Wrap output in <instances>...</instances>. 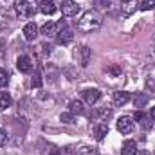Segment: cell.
I'll return each instance as SVG.
<instances>
[{
    "label": "cell",
    "mask_w": 155,
    "mask_h": 155,
    "mask_svg": "<svg viewBox=\"0 0 155 155\" xmlns=\"http://www.w3.org/2000/svg\"><path fill=\"white\" fill-rule=\"evenodd\" d=\"M101 24H103V15L96 9H88L78 20V29L81 33H94L101 27Z\"/></svg>",
    "instance_id": "cell-1"
},
{
    "label": "cell",
    "mask_w": 155,
    "mask_h": 155,
    "mask_svg": "<svg viewBox=\"0 0 155 155\" xmlns=\"http://www.w3.org/2000/svg\"><path fill=\"white\" fill-rule=\"evenodd\" d=\"M15 11L22 18H31L38 11V2L36 0H15Z\"/></svg>",
    "instance_id": "cell-2"
},
{
    "label": "cell",
    "mask_w": 155,
    "mask_h": 155,
    "mask_svg": "<svg viewBox=\"0 0 155 155\" xmlns=\"http://www.w3.org/2000/svg\"><path fill=\"white\" fill-rule=\"evenodd\" d=\"M74 58H76V61L81 67H87L90 63V58H92L90 47L88 45H79V47H76L74 49Z\"/></svg>",
    "instance_id": "cell-3"
},
{
    "label": "cell",
    "mask_w": 155,
    "mask_h": 155,
    "mask_svg": "<svg viewBox=\"0 0 155 155\" xmlns=\"http://www.w3.org/2000/svg\"><path fill=\"white\" fill-rule=\"evenodd\" d=\"M61 27H67L65 25V22H60V24H56V22H45L43 25H41V29H40V33L43 35V36H56L58 33H60V29Z\"/></svg>",
    "instance_id": "cell-4"
},
{
    "label": "cell",
    "mask_w": 155,
    "mask_h": 155,
    "mask_svg": "<svg viewBox=\"0 0 155 155\" xmlns=\"http://www.w3.org/2000/svg\"><path fill=\"white\" fill-rule=\"evenodd\" d=\"M117 130L123 134V135H128V134H132V130H134V117L130 116H121L117 119Z\"/></svg>",
    "instance_id": "cell-5"
},
{
    "label": "cell",
    "mask_w": 155,
    "mask_h": 155,
    "mask_svg": "<svg viewBox=\"0 0 155 155\" xmlns=\"http://www.w3.org/2000/svg\"><path fill=\"white\" fill-rule=\"evenodd\" d=\"M60 9H61L63 16H76L78 11H79V5H78L74 0H61Z\"/></svg>",
    "instance_id": "cell-6"
},
{
    "label": "cell",
    "mask_w": 155,
    "mask_h": 155,
    "mask_svg": "<svg viewBox=\"0 0 155 155\" xmlns=\"http://www.w3.org/2000/svg\"><path fill=\"white\" fill-rule=\"evenodd\" d=\"M16 67H18V71L20 72H24V74H29L31 71H33V67H35V63H33V60L29 58V56H18V60H16Z\"/></svg>",
    "instance_id": "cell-7"
},
{
    "label": "cell",
    "mask_w": 155,
    "mask_h": 155,
    "mask_svg": "<svg viewBox=\"0 0 155 155\" xmlns=\"http://www.w3.org/2000/svg\"><path fill=\"white\" fill-rule=\"evenodd\" d=\"M83 99L87 105H96L101 99V92L97 88H85L83 90Z\"/></svg>",
    "instance_id": "cell-8"
},
{
    "label": "cell",
    "mask_w": 155,
    "mask_h": 155,
    "mask_svg": "<svg viewBox=\"0 0 155 155\" xmlns=\"http://www.w3.org/2000/svg\"><path fill=\"white\" fill-rule=\"evenodd\" d=\"M72 40H74V33H72L69 27H61L60 33L56 35V41H58L60 45H69Z\"/></svg>",
    "instance_id": "cell-9"
},
{
    "label": "cell",
    "mask_w": 155,
    "mask_h": 155,
    "mask_svg": "<svg viewBox=\"0 0 155 155\" xmlns=\"http://www.w3.org/2000/svg\"><path fill=\"white\" fill-rule=\"evenodd\" d=\"M24 38L27 41H35L38 38V27H36L35 22H29V24L24 25Z\"/></svg>",
    "instance_id": "cell-10"
},
{
    "label": "cell",
    "mask_w": 155,
    "mask_h": 155,
    "mask_svg": "<svg viewBox=\"0 0 155 155\" xmlns=\"http://www.w3.org/2000/svg\"><path fill=\"white\" fill-rule=\"evenodd\" d=\"M110 114H112L110 108H96V110H92V112L88 114V117L94 119V121H99V123H101V121H105L107 117L110 116Z\"/></svg>",
    "instance_id": "cell-11"
},
{
    "label": "cell",
    "mask_w": 155,
    "mask_h": 155,
    "mask_svg": "<svg viewBox=\"0 0 155 155\" xmlns=\"http://www.w3.org/2000/svg\"><path fill=\"white\" fill-rule=\"evenodd\" d=\"M114 105L116 107H123V105H126L128 101H130V92H126V90H119V92H114Z\"/></svg>",
    "instance_id": "cell-12"
},
{
    "label": "cell",
    "mask_w": 155,
    "mask_h": 155,
    "mask_svg": "<svg viewBox=\"0 0 155 155\" xmlns=\"http://www.w3.org/2000/svg\"><path fill=\"white\" fill-rule=\"evenodd\" d=\"M38 9L43 13V15H54L58 7H56V4H54L52 0H41V2L38 4Z\"/></svg>",
    "instance_id": "cell-13"
},
{
    "label": "cell",
    "mask_w": 155,
    "mask_h": 155,
    "mask_svg": "<svg viewBox=\"0 0 155 155\" xmlns=\"http://www.w3.org/2000/svg\"><path fill=\"white\" fill-rule=\"evenodd\" d=\"M108 134V124L107 123H97V124H94V135H96V139L97 141H103L105 139V135Z\"/></svg>",
    "instance_id": "cell-14"
},
{
    "label": "cell",
    "mask_w": 155,
    "mask_h": 155,
    "mask_svg": "<svg viewBox=\"0 0 155 155\" xmlns=\"http://www.w3.org/2000/svg\"><path fill=\"white\" fill-rule=\"evenodd\" d=\"M135 153H137V144H135V141H132V139L124 141V144H123V148H121V155H135Z\"/></svg>",
    "instance_id": "cell-15"
},
{
    "label": "cell",
    "mask_w": 155,
    "mask_h": 155,
    "mask_svg": "<svg viewBox=\"0 0 155 155\" xmlns=\"http://www.w3.org/2000/svg\"><path fill=\"white\" fill-rule=\"evenodd\" d=\"M148 99H150V97H148L146 92H135V96H134V107L143 108V107H146Z\"/></svg>",
    "instance_id": "cell-16"
},
{
    "label": "cell",
    "mask_w": 155,
    "mask_h": 155,
    "mask_svg": "<svg viewBox=\"0 0 155 155\" xmlns=\"http://www.w3.org/2000/svg\"><path fill=\"white\" fill-rule=\"evenodd\" d=\"M135 5H137V0H121V9L124 15H132L135 11Z\"/></svg>",
    "instance_id": "cell-17"
},
{
    "label": "cell",
    "mask_w": 155,
    "mask_h": 155,
    "mask_svg": "<svg viewBox=\"0 0 155 155\" xmlns=\"http://www.w3.org/2000/svg\"><path fill=\"white\" fill-rule=\"evenodd\" d=\"M11 105H13V99H11V96H9L7 92H0V112L7 110Z\"/></svg>",
    "instance_id": "cell-18"
},
{
    "label": "cell",
    "mask_w": 155,
    "mask_h": 155,
    "mask_svg": "<svg viewBox=\"0 0 155 155\" xmlns=\"http://www.w3.org/2000/svg\"><path fill=\"white\" fill-rule=\"evenodd\" d=\"M69 112L74 114V116H76V114H83V112H85V107H83V103H81L79 99H74V101L69 103Z\"/></svg>",
    "instance_id": "cell-19"
},
{
    "label": "cell",
    "mask_w": 155,
    "mask_h": 155,
    "mask_svg": "<svg viewBox=\"0 0 155 155\" xmlns=\"http://www.w3.org/2000/svg\"><path fill=\"white\" fill-rule=\"evenodd\" d=\"M134 121H137V123H139V124H141V126H143L144 130H146V128H150V123H148V116H146L144 112H141V110H137V112H135V116H134Z\"/></svg>",
    "instance_id": "cell-20"
},
{
    "label": "cell",
    "mask_w": 155,
    "mask_h": 155,
    "mask_svg": "<svg viewBox=\"0 0 155 155\" xmlns=\"http://www.w3.org/2000/svg\"><path fill=\"white\" fill-rule=\"evenodd\" d=\"M107 72H108L112 78H117V76H121V74H123V67H121V65H117V63H110V65L107 67Z\"/></svg>",
    "instance_id": "cell-21"
},
{
    "label": "cell",
    "mask_w": 155,
    "mask_h": 155,
    "mask_svg": "<svg viewBox=\"0 0 155 155\" xmlns=\"http://www.w3.org/2000/svg\"><path fill=\"white\" fill-rule=\"evenodd\" d=\"M31 85H33V88H41V85H43V79H41V72H35V76L31 79Z\"/></svg>",
    "instance_id": "cell-22"
},
{
    "label": "cell",
    "mask_w": 155,
    "mask_h": 155,
    "mask_svg": "<svg viewBox=\"0 0 155 155\" xmlns=\"http://www.w3.org/2000/svg\"><path fill=\"white\" fill-rule=\"evenodd\" d=\"M153 7H155V0H141V4H139L141 11H152Z\"/></svg>",
    "instance_id": "cell-23"
},
{
    "label": "cell",
    "mask_w": 155,
    "mask_h": 155,
    "mask_svg": "<svg viewBox=\"0 0 155 155\" xmlns=\"http://www.w3.org/2000/svg\"><path fill=\"white\" fill-rule=\"evenodd\" d=\"M7 83H9V72L5 69H0V88L7 87Z\"/></svg>",
    "instance_id": "cell-24"
},
{
    "label": "cell",
    "mask_w": 155,
    "mask_h": 155,
    "mask_svg": "<svg viewBox=\"0 0 155 155\" xmlns=\"http://www.w3.org/2000/svg\"><path fill=\"white\" fill-rule=\"evenodd\" d=\"M60 119H61V123H65V124H74V114H71V112H63V114L60 116Z\"/></svg>",
    "instance_id": "cell-25"
},
{
    "label": "cell",
    "mask_w": 155,
    "mask_h": 155,
    "mask_svg": "<svg viewBox=\"0 0 155 155\" xmlns=\"http://www.w3.org/2000/svg\"><path fill=\"white\" fill-rule=\"evenodd\" d=\"M7 24H9V16H7V13L4 9H0V31L4 27H7Z\"/></svg>",
    "instance_id": "cell-26"
},
{
    "label": "cell",
    "mask_w": 155,
    "mask_h": 155,
    "mask_svg": "<svg viewBox=\"0 0 155 155\" xmlns=\"http://www.w3.org/2000/svg\"><path fill=\"white\" fill-rule=\"evenodd\" d=\"M112 2L114 0H96V4L101 5V7H105V9H110L112 7Z\"/></svg>",
    "instance_id": "cell-27"
},
{
    "label": "cell",
    "mask_w": 155,
    "mask_h": 155,
    "mask_svg": "<svg viewBox=\"0 0 155 155\" xmlns=\"http://www.w3.org/2000/svg\"><path fill=\"white\" fill-rule=\"evenodd\" d=\"M5 141H7V132L4 128H0V146L5 144Z\"/></svg>",
    "instance_id": "cell-28"
},
{
    "label": "cell",
    "mask_w": 155,
    "mask_h": 155,
    "mask_svg": "<svg viewBox=\"0 0 155 155\" xmlns=\"http://www.w3.org/2000/svg\"><path fill=\"white\" fill-rule=\"evenodd\" d=\"M49 155H63V152H61V150H58V148H52V150L49 152Z\"/></svg>",
    "instance_id": "cell-29"
},
{
    "label": "cell",
    "mask_w": 155,
    "mask_h": 155,
    "mask_svg": "<svg viewBox=\"0 0 155 155\" xmlns=\"http://www.w3.org/2000/svg\"><path fill=\"white\" fill-rule=\"evenodd\" d=\"M150 119H152V121H155V107H152V108H150Z\"/></svg>",
    "instance_id": "cell-30"
},
{
    "label": "cell",
    "mask_w": 155,
    "mask_h": 155,
    "mask_svg": "<svg viewBox=\"0 0 155 155\" xmlns=\"http://www.w3.org/2000/svg\"><path fill=\"white\" fill-rule=\"evenodd\" d=\"M88 155H99V152H97L96 148H90V152H88Z\"/></svg>",
    "instance_id": "cell-31"
},
{
    "label": "cell",
    "mask_w": 155,
    "mask_h": 155,
    "mask_svg": "<svg viewBox=\"0 0 155 155\" xmlns=\"http://www.w3.org/2000/svg\"><path fill=\"white\" fill-rule=\"evenodd\" d=\"M141 155H152V153H150V152H143Z\"/></svg>",
    "instance_id": "cell-32"
}]
</instances>
